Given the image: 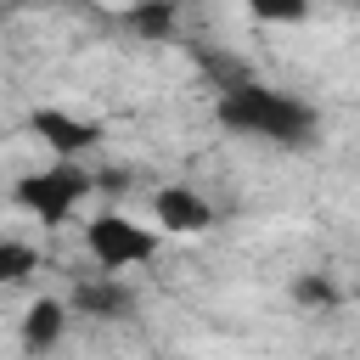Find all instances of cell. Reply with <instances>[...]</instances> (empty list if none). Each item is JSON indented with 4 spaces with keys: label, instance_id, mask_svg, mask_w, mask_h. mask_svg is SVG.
I'll list each match as a JSON object with an SVG mask.
<instances>
[{
    "label": "cell",
    "instance_id": "2",
    "mask_svg": "<svg viewBox=\"0 0 360 360\" xmlns=\"http://www.w3.org/2000/svg\"><path fill=\"white\" fill-rule=\"evenodd\" d=\"M96 180L84 174V169H73V163H56V169H45V174H28V180H17V202L28 208V214H39L45 225H62L68 214H73V202L90 191Z\"/></svg>",
    "mask_w": 360,
    "mask_h": 360
},
{
    "label": "cell",
    "instance_id": "4",
    "mask_svg": "<svg viewBox=\"0 0 360 360\" xmlns=\"http://www.w3.org/2000/svg\"><path fill=\"white\" fill-rule=\"evenodd\" d=\"M152 214H158V225L163 231H174V236H197V231H208V202L197 197V191H186V186H169V191H158V202H152Z\"/></svg>",
    "mask_w": 360,
    "mask_h": 360
},
{
    "label": "cell",
    "instance_id": "10",
    "mask_svg": "<svg viewBox=\"0 0 360 360\" xmlns=\"http://www.w3.org/2000/svg\"><path fill=\"white\" fill-rule=\"evenodd\" d=\"M248 11L264 17V22H304L309 0H248Z\"/></svg>",
    "mask_w": 360,
    "mask_h": 360
},
{
    "label": "cell",
    "instance_id": "1",
    "mask_svg": "<svg viewBox=\"0 0 360 360\" xmlns=\"http://www.w3.org/2000/svg\"><path fill=\"white\" fill-rule=\"evenodd\" d=\"M219 124L242 129V135H264V141H304L315 129V112L292 96H276V90H259V84H242L219 101Z\"/></svg>",
    "mask_w": 360,
    "mask_h": 360
},
{
    "label": "cell",
    "instance_id": "3",
    "mask_svg": "<svg viewBox=\"0 0 360 360\" xmlns=\"http://www.w3.org/2000/svg\"><path fill=\"white\" fill-rule=\"evenodd\" d=\"M84 242H90V253H96V264H101V270L141 264V259H152V248H158V236H152L146 225L124 219V214H101V219H90Z\"/></svg>",
    "mask_w": 360,
    "mask_h": 360
},
{
    "label": "cell",
    "instance_id": "11",
    "mask_svg": "<svg viewBox=\"0 0 360 360\" xmlns=\"http://www.w3.org/2000/svg\"><path fill=\"white\" fill-rule=\"evenodd\" d=\"M292 292H298V304H332V287H326L321 276H304Z\"/></svg>",
    "mask_w": 360,
    "mask_h": 360
},
{
    "label": "cell",
    "instance_id": "6",
    "mask_svg": "<svg viewBox=\"0 0 360 360\" xmlns=\"http://www.w3.org/2000/svg\"><path fill=\"white\" fill-rule=\"evenodd\" d=\"M62 326H68V309H62L56 298H39V304L28 309V321H22V343H28L34 354H45V349L62 338Z\"/></svg>",
    "mask_w": 360,
    "mask_h": 360
},
{
    "label": "cell",
    "instance_id": "9",
    "mask_svg": "<svg viewBox=\"0 0 360 360\" xmlns=\"http://www.w3.org/2000/svg\"><path fill=\"white\" fill-rule=\"evenodd\" d=\"M39 270V253L28 242H0V281H28Z\"/></svg>",
    "mask_w": 360,
    "mask_h": 360
},
{
    "label": "cell",
    "instance_id": "8",
    "mask_svg": "<svg viewBox=\"0 0 360 360\" xmlns=\"http://www.w3.org/2000/svg\"><path fill=\"white\" fill-rule=\"evenodd\" d=\"M129 28L146 34V39H163V34L174 28V6H169V0H135V6H129Z\"/></svg>",
    "mask_w": 360,
    "mask_h": 360
},
{
    "label": "cell",
    "instance_id": "7",
    "mask_svg": "<svg viewBox=\"0 0 360 360\" xmlns=\"http://www.w3.org/2000/svg\"><path fill=\"white\" fill-rule=\"evenodd\" d=\"M73 304H79L84 315H101V321H112V315H124V309H129V287H118V281H79Z\"/></svg>",
    "mask_w": 360,
    "mask_h": 360
},
{
    "label": "cell",
    "instance_id": "5",
    "mask_svg": "<svg viewBox=\"0 0 360 360\" xmlns=\"http://www.w3.org/2000/svg\"><path fill=\"white\" fill-rule=\"evenodd\" d=\"M34 135H45V146H56L62 158H73V152H84V146L96 141V124L68 118V112H56V107H39V112H34Z\"/></svg>",
    "mask_w": 360,
    "mask_h": 360
}]
</instances>
